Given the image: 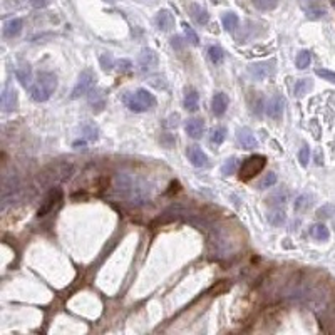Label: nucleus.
Returning <instances> with one entry per match:
<instances>
[{
  "mask_svg": "<svg viewBox=\"0 0 335 335\" xmlns=\"http://www.w3.org/2000/svg\"><path fill=\"white\" fill-rule=\"evenodd\" d=\"M31 89V97L36 102H46L49 101V97L56 92L57 89V77L54 72L49 71H42L37 74L36 81L32 82Z\"/></svg>",
  "mask_w": 335,
  "mask_h": 335,
  "instance_id": "f257e3e1",
  "label": "nucleus"
},
{
  "mask_svg": "<svg viewBox=\"0 0 335 335\" xmlns=\"http://www.w3.org/2000/svg\"><path fill=\"white\" fill-rule=\"evenodd\" d=\"M123 101L129 111L133 113H146L156 106V97L148 89H136L133 92H126Z\"/></svg>",
  "mask_w": 335,
  "mask_h": 335,
  "instance_id": "f03ea898",
  "label": "nucleus"
},
{
  "mask_svg": "<svg viewBox=\"0 0 335 335\" xmlns=\"http://www.w3.org/2000/svg\"><path fill=\"white\" fill-rule=\"evenodd\" d=\"M267 166V158L263 154H253V156L247 158L242 163V166L238 168V178L242 181H250L257 174H260Z\"/></svg>",
  "mask_w": 335,
  "mask_h": 335,
  "instance_id": "7ed1b4c3",
  "label": "nucleus"
},
{
  "mask_svg": "<svg viewBox=\"0 0 335 335\" xmlns=\"http://www.w3.org/2000/svg\"><path fill=\"white\" fill-rule=\"evenodd\" d=\"M96 86V74H94L91 69H84V71L79 74V79L74 86L71 92V99H79L81 96H86L87 92H91V89Z\"/></svg>",
  "mask_w": 335,
  "mask_h": 335,
  "instance_id": "20e7f679",
  "label": "nucleus"
},
{
  "mask_svg": "<svg viewBox=\"0 0 335 335\" xmlns=\"http://www.w3.org/2000/svg\"><path fill=\"white\" fill-rule=\"evenodd\" d=\"M248 72H250V76L253 79H257V81H265V79L270 77L275 72V61L272 59V61L252 64V66L248 67Z\"/></svg>",
  "mask_w": 335,
  "mask_h": 335,
  "instance_id": "39448f33",
  "label": "nucleus"
},
{
  "mask_svg": "<svg viewBox=\"0 0 335 335\" xmlns=\"http://www.w3.org/2000/svg\"><path fill=\"white\" fill-rule=\"evenodd\" d=\"M285 106H287V101H285V97L280 96V94H275L273 97L268 99L267 106H265V113L268 114V118H272V119H275V121H278V119H282V116H283Z\"/></svg>",
  "mask_w": 335,
  "mask_h": 335,
  "instance_id": "423d86ee",
  "label": "nucleus"
},
{
  "mask_svg": "<svg viewBox=\"0 0 335 335\" xmlns=\"http://www.w3.org/2000/svg\"><path fill=\"white\" fill-rule=\"evenodd\" d=\"M0 106H2V111L6 113H11L17 107V91L11 84L4 87L2 96H0Z\"/></svg>",
  "mask_w": 335,
  "mask_h": 335,
  "instance_id": "0eeeda50",
  "label": "nucleus"
},
{
  "mask_svg": "<svg viewBox=\"0 0 335 335\" xmlns=\"http://www.w3.org/2000/svg\"><path fill=\"white\" fill-rule=\"evenodd\" d=\"M138 64H139V67H141V71H144V72L151 71V69L158 67L159 57L153 49H143L141 54H139V57H138Z\"/></svg>",
  "mask_w": 335,
  "mask_h": 335,
  "instance_id": "6e6552de",
  "label": "nucleus"
},
{
  "mask_svg": "<svg viewBox=\"0 0 335 335\" xmlns=\"http://www.w3.org/2000/svg\"><path fill=\"white\" fill-rule=\"evenodd\" d=\"M61 199H62V191H61V189H59V188L51 189V191H49V194L46 196V199H44L42 206L39 208L37 216H46V214L54 208V204H56L57 201H61Z\"/></svg>",
  "mask_w": 335,
  "mask_h": 335,
  "instance_id": "1a4fd4ad",
  "label": "nucleus"
},
{
  "mask_svg": "<svg viewBox=\"0 0 335 335\" xmlns=\"http://www.w3.org/2000/svg\"><path fill=\"white\" fill-rule=\"evenodd\" d=\"M186 156H188V159H189V163H191L194 168H204V166H208V156L203 153V149L199 148V146H188Z\"/></svg>",
  "mask_w": 335,
  "mask_h": 335,
  "instance_id": "9d476101",
  "label": "nucleus"
},
{
  "mask_svg": "<svg viewBox=\"0 0 335 335\" xmlns=\"http://www.w3.org/2000/svg\"><path fill=\"white\" fill-rule=\"evenodd\" d=\"M154 24H156V27L159 29V31L169 32L174 27V17L169 11L163 9V11H159L156 14V17H154Z\"/></svg>",
  "mask_w": 335,
  "mask_h": 335,
  "instance_id": "9b49d317",
  "label": "nucleus"
},
{
  "mask_svg": "<svg viewBox=\"0 0 335 335\" xmlns=\"http://www.w3.org/2000/svg\"><path fill=\"white\" fill-rule=\"evenodd\" d=\"M237 139H238V143L242 144L243 149H255V148H257V144H258L257 138H255V134H253V131L250 128L238 129Z\"/></svg>",
  "mask_w": 335,
  "mask_h": 335,
  "instance_id": "f8f14e48",
  "label": "nucleus"
},
{
  "mask_svg": "<svg viewBox=\"0 0 335 335\" xmlns=\"http://www.w3.org/2000/svg\"><path fill=\"white\" fill-rule=\"evenodd\" d=\"M184 129H186V134L189 138L193 139H199L204 134V121L199 118H193V119H188L186 126H184Z\"/></svg>",
  "mask_w": 335,
  "mask_h": 335,
  "instance_id": "ddd939ff",
  "label": "nucleus"
},
{
  "mask_svg": "<svg viewBox=\"0 0 335 335\" xmlns=\"http://www.w3.org/2000/svg\"><path fill=\"white\" fill-rule=\"evenodd\" d=\"M24 29V21L22 19H11L4 24V37L6 39H14L21 36Z\"/></svg>",
  "mask_w": 335,
  "mask_h": 335,
  "instance_id": "4468645a",
  "label": "nucleus"
},
{
  "mask_svg": "<svg viewBox=\"0 0 335 335\" xmlns=\"http://www.w3.org/2000/svg\"><path fill=\"white\" fill-rule=\"evenodd\" d=\"M228 109V96L225 92H214L211 99V111L214 116H223Z\"/></svg>",
  "mask_w": 335,
  "mask_h": 335,
  "instance_id": "2eb2a0df",
  "label": "nucleus"
},
{
  "mask_svg": "<svg viewBox=\"0 0 335 335\" xmlns=\"http://www.w3.org/2000/svg\"><path fill=\"white\" fill-rule=\"evenodd\" d=\"M183 106L188 113H196L199 107V94L196 92V89L188 87L186 92H184V101Z\"/></svg>",
  "mask_w": 335,
  "mask_h": 335,
  "instance_id": "dca6fc26",
  "label": "nucleus"
},
{
  "mask_svg": "<svg viewBox=\"0 0 335 335\" xmlns=\"http://www.w3.org/2000/svg\"><path fill=\"white\" fill-rule=\"evenodd\" d=\"M189 14H191V17L194 19V22L199 24V26H206L209 21V14L206 12V9H203L201 6H198V4H193V6L189 7Z\"/></svg>",
  "mask_w": 335,
  "mask_h": 335,
  "instance_id": "f3484780",
  "label": "nucleus"
},
{
  "mask_svg": "<svg viewBox=\"0 0 335 335\" xmlns=\"http://www.w3.org/2000/svg\"><path fill=\"white\" fill-rule=\"evenodd\" d=\"M16 76L19 79V82H21L24 87L32 86V69H31L29 64H22L21 67H17Z\"/></svg>",
  "mask_w": 335,
  "mask_h": 335,
  "instance_id": "a211bd4d",
  "label": "nucleus"
},
{
  "mask_svg": "<svg viewBox=\"0 0 335 335\" xmlns=\"http://www.w3.org/2000/svg\"><path fill=\"white\" fill-rule=\"evenodd\" d=\"M310 237L317 240V242H327L330 238V232L323 223H315L310 227Z\"/></svg>",
  "mask_w": 335,
  "mask_h": 335,
  "instance_id": "6ab92c4d",
  "label": "nucleus"
},
{
  "mask_svg": "<svg viewBox=\"0 0 335 335\" xmlns=\"http://www.w3.org/2000/svg\"><path fill=\"white\" fill-rule=\"evenodd\" d=\"M285 219H287V214H285V211L280 206L273 208L272 211L268 213V223L273 225V227H282Z\"/></svg>",
  "mask_w": 335,
  "mask_h": 335,
  "instance_id": "aec40b11",
  "label": "nucleus"
},
{
  "mask_svg": "<svg viewBox=\"0 0 335 335\" xmlns=\"http://www.w3.org/2000/svg\"><path fill=\"white\" fill-rule=\"evenodd\" d=\"M221 24H223L225 31L233 32L235 29L238 27L240 19H238V16H237V14H235V12H227V14H223V17H221Z\"/></svg>",
  "mask_w": 335,
  "mask_h": 335,
  "instance_id": "412c9836",
  "label": "nucleus"
},
{
  "mask_svg": "<svg viewBox=\"0 0 335 335\" xmlns=\"http://www.w3.org/2000/svg\"><path fill=\"white\" fill-rule=\"evenodd\" d=\"M225 138H227V128L225 126H216L211 129V133H209V143L213 144V146H219Z\"/></svg>",
  "mask_w": 335,
  "mask_h": 335,
  "instance_id": "4be33fe9",
  "label": "nucleus"
},
{
  "mask_svg": "<svg viewBox=\"0 0 335 335\" xmlns=\"http://www.w3.org/2000/svg\"><path fill=\"white\" fill-rule=\"evenodd\" d=\"M313 87V82L310 81V79H300V81L295 82V87H293V92L297 97H303L305 94H308L310 89Z\"/></svg>",
  "mask_w": 335,
  "mask_h": 335,
  "instance_id": "5701e85b",
  "label": "nucleus"
},
{
  "mask_svg": "<svg viewBox=\"0 0 335 335\" xmlns=\"http://www.w3.org/2000/svg\"><path fill=\"white\" fill-rule=\"evenodd\" d=\"M252 4L255 6V9H258V11L268 12V11H273V9H277L278 0H252Z\"/></svg>",
  "mask_w": 335,
  "mask_h": 335,
  "instance_id": "b1692460",
  "label": "nucleus"
},
{
  "mask_svg": "<svg viewBox=\"0 0 335 335\" xmlns=\"http://www.w3.org/2000/svg\"><path fill=\"white\" fill-rule=\"evenodd\" d=\"M208 57H209V61L214 64V66H216V64H221L223 59H225L223 49L219 46H211L208 49Z\"/></svg>",
  "mask_w": 335,
  "mask_h": 335,
  "instance_id": "393cba45",
  "label": "nucleus"
},
{
  "mask_svg": "<svg viewBox=\"0 0 335 335\" xmlns=\"http://www.w3.org/2000/svg\"><path fill=\"white\" fill-rule=\"evenodd\" d=\"M310 62H312V54H310V51H300L297 59H295V64H297L298 69H307L310 66Z\"/></svg>",
  "mask_w": 335,
  "mask_h": 335,
  "instance_id": "a878e982",
  "label": "nucleus"
},
{
  "mask_svg": "<svg viewBox=\"0 0 335 335\" xmlns=\"http://www.w3.org/2000/svg\"><path fill=\"white\" fill-rule=\"evenodd\" d=\"M183 31H184V37H186V41L191 44V46H198L199 39H198V34L194 32V29L191 26H188L186 22H183Z\"/></svg>",
  "mask_w": 335,
  "mask_h": 335,
  "instance_id": "bb28decb",
  "label": "nucleus"
},
{
  "mask_svg": "<svg viewBox=\"0 0 335 335\" xmlns=\"http://www.w3.org/2000/svg\"><path fill=\"white\" fill-rule=\"evenodd\" d=\"M238 169V159L237 158H230L227 159V161L223 163L221 166V173L225 174V176H230V174H233L235 171Z\"/></svg>",
  "mask_w": 335,
  "mask_h": 335,
  "instance_id": "cd10ccee",
  "label": "nucleus"
},
{
  "mask_svg": "<svg viewBox=\"0 0 335 335\" xmlns=\"http://www.w3.org/2000/svg\"><path fill=\"white\" fill-rule=\"evenodd\" d=\"M335 214V204H323L322 208L317 209V218H332Z\"/></svg>",
  "mask_w": 335,
  "mask_h": 335,
  "instance_id": "c85d7f7f",
  "label": "nucleus"
},
{
  "mask_svg": "<svg viewBox=\"0 0 335 335\" xmlns=\"http://www.w3.org/2000/svg\"><path fill=\"white\" fill-rule=\"evenodd\" d=\"M277 183V174H275L273 171H270L267 176H265L262 181H260V184H258V188L260 189H267V188H272L273 184Z\"/></svg>",
  "mask_w": 335,
  "mask_h": 335,
  "instance_id": "c756f323",
  "label": "nucleus"
},
{
  "mask_svg": "<svg viewBox=\"0 0 335 335\" xmlns=\"http://www.w3.org/2000/svg\"><path fill=\"white\" fill-rule=\"evenodd\" d=\"M315 74H317L318 77H322L323 81L335 84V72L328 71V69H315Z\"/></svg>",
  "mask_w": 335,
  "mask_h": 335,
  "instance_id": "7c9ffc66",
  "label": "nucleus"
},
{
  "mask_svg": "<svg viewBox=\"0 0 335 335\" xmlns=\"http://www.w3.org/2000/svg\"><path fill=\"white\" fill-rule=\"evenodd\" d=\"M99 61H101V66H102L104 71H111V69L116 66V62H114L111 54H104V56H101Z\"/></svg>",
  "mask_w": 335,
  "mask_h": 335,
  "instance_id": "2f4dec72",
  "label": "nucleus"
},
{
  "mask_svg": "<svg viewBox=\"0 0 335 335\" xmlns=\"http://www.w3.org/2000/svg\"><path fill=\"white\" fill-rule=\"evenodd\" d=\"M298 161L302 166H308V161H310V148L308 146H303L298 151Z\"/></svg>",
  "mask_w": 335,
  "mask_h": 335,
  "instance_id": "473e14b6",
  "label": "nucleus"
},
{
  "mask_svg": "<svg viewBox=\"0 0 335 335\" xmlns=\"http://www.w3.org/2000/svg\"><path fill=\"white\" fill-rule=\"evenodd\" d=\"M307 206H310V198L307 196V194L298 196L297 201H295V209H297V211H302V209H305Z\"/></svg>",
  "mask_w": 335,
  "mask_h": 335,
  "instance_id": "72a5a7b5",
  "label": "nucleus"
},
{
  "mask_svg": "<svg viewBox=\"0 0 335 335\" xmlns=\"http://www.w3.org/2000/svg\"><path fill=\"white\" fill-rule=\"evenodd\" d=\"M323 16H325V11H323V9H320V7H310L307 11V17L308 19H320Z\"/></svg>",
  "mask_w": 335,
  "mask_h": 335,
  "instance_id": "f704fd0d",
  "label": "nucleus"
},
{
  "mask_svg": "<svg viewBox=\"0 0 335 335\" xmlns=\"http://www.w3.org/2000/svg\"><path fill=\"white\" fill-rule=\"evenodd\" d=\"M116 66H118V69L121 72H128V71H131V67H133V64L128 61V59H121V61H118L116 62Z\"/></svg>",
  "mask_w": 335,
  "mask_h": 335,
  "instance_id": "c9c22d12",
  "label": "nucleus"
},
{
  "mask_svg": "<svg viewBox=\"0 0 335 335\" xmlns=\"http://www.w3.org/2000/svg\"><path fill=\"white\" fill-rule=\"evenodd\" d=\"M84 131H86L87 134V139H91V141H94V139H97V129L96 126H92V124H89V126H84Z\"/></svg>",
  "mask_w": 335,
  "mask_h": 335,
  "instance_id": "e433bc0d",
  "label": "nucleus"
},
{
  "mask_svg": "<svg viewBox=\"0 0 335 335\" xmlns=\"http://www.w3.org/2000/svg\"><path fill=\"white\" fill-rule=\"evenodd\" d=\"M29 4L36 9H44L49 4V0H29Z\"/></svg>",
  "mask_w": 335,
  "mask_h": 335,
  "instance_id": "4c0bfd02",
  "label": "nucleus"
},
{
  "mask_svg": "<svg viewBox=\"0 0 335 335\" xmlns=\"http://www.w3.org/2000/svg\"><path fill=\"white\" fill-rule=\"evenodd\" d=\"M86 144V141H76L74 143V148H77V146H84Z\"/></svg>",
  "mask_w": 335,
  "mask_h": 335,
  "instance_id": "58836bf2",
  "label": "nucleus"
},
{
  "mask_svg": "<svg viewBox=\"0 0 335 335\" xmlns=\"http://www.w3.org/2000/svg\"><path fill=\"white\" fill-rule=\"evenodd\" d=\"M106 2H109V4H114V0H106Z\"/></svg>",
  "mask_w": 335,
  "mask_h": 335,
  "instance_id": "ea45409f",
  "label": "nucleus"
},
{
  "mask_svg": "<svg viewBox=\"0 0 335 335\" xmlns=\"http://www.w3.org/2000/svg\"><path fill=\"white\" fill-rule=\"evenodd\" d=\"M330 2H332V6L335 7V0H330Z\"/></svg>",
  "mask_w": 335,
  "mask_h": 335,
  "instance_id": "a19ab883",
  "label": "nucleus"
}]
</instances>
